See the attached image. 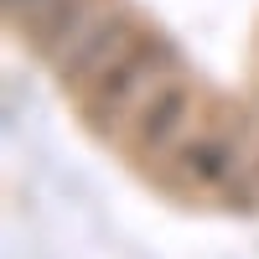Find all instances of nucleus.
Listing matches in <instances>:
<instances>
[{
	"mask_svg": "<svg viewBox=\"0 0 259 259\" xmlns=\"http://www.w3.org/2000/svg\"><path fill=\"white\" fill-rule=\"evenodd\" d=\"M171 68H177V57H171L166 41L140 36V47H135V52L119 57L104 78H94L89 89H83V99H89V114H94L99 124H114L119 114H140V104L156 94L161 83L177 78Z\"/></svg>",
	"mask_w": 259,
	"mask_h": 259,
	"instance_id": "obj_1",
	"label": "nucleus"
},
{
	"mask_svg": "<svg viewBox=\"0 0 259 259\" xmlns=\"http://www.w3.org/2000/svg\"><path fill=\"white\" fill-rule=\"evenodd\" d=\"M187 124H192V89L182 78H171V83H161V89L140 104V114H135V145L140 150H171L187 135Z\"/></svg>",
	"mask_w": 259,
	"mask_h": 259,
	"instance_id": "obj_2",
	"label": "nucleus"
},
{
	"mask_svg": "<svg viewBox=\"0 0 259 259\" xmlns=\"http://www.w3.org/2000/svg\"><path fill=\"white\" fill-rule=\"evenodd\" d=\"M182 171H187L192 182H202V187L228 182V171H233V145H228L223 135H197L192 145H182Z\"/></svg>",
	"mask_w": 259,
	"mask_h": 259,
	"instance_id": "obj_3",
	"label": "nucleus"
},
{
	"mask_svg": "<svg viewBox=\"0 0 259 259\" xmlns=\"http://www.w3.org/2000/svg\"><path fill=\"white\" fill-rule=\"evenodd\" d=\"M57 6H62V0H6V16H11V21H21V26L31 31L36 21H41V16H52Z\"/></svg>",
	"mask_w": 259,
	"mask_h": 259,
	"instance_id": "obj_4",
	"label": "nucleus"
}]
</instances>
